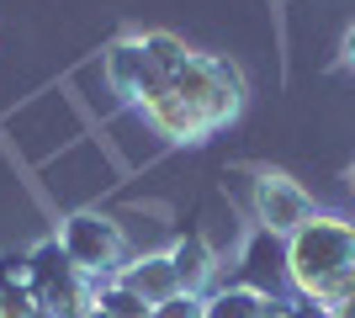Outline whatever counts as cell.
Returning a JSON list of instances; mask_svg holds the SVG:
<instances>
[{"label":"cell","mask_w":355,"mask_h":318,"mask_svg":"<svg viewBox=\"0 0 355 318\" xmlns=\"http://www.w3.org/2000/svg\"><path fill=\"white\" fill-rule=\"evenodd\" d=\"M286 281L329 308L340 297H355V223L313 212L286 239Z\"/></svg>","instance_id":"obj_1"},{"label":"cell","mask_w":355,"mask_h":318,"mask_svg":"<svg viewBox=\"0 0 355 318\" xmlns=\"http://www.w3.org/2000/svg\"><path fill=\"white\" fill-rule=\"evenodd\" d=\"M170 96H180V101L191 106L196 117L212 127H223V122L239 117V101H244V80H239V69L228 59H207V53H191V59L180 64L175 75H170Z\"/></svg>","instance_id":"obj_2"},{"label":"cell","mask_w":355,"mask_h":318,"mask_svg":"<svg viewBox=\"0 0 355 318\" xmlns=\"http://www.w3.org/2000/svg\"><path fill=\"white\" fill-rule=\"evenodd\" d=\"M27 287L43 313H59V318H85L96 308L90 276L64 255L59 239H43L37 249H27Z\"/></svg>","instance_id":"obj_3"},{"label":"cell","mask_w":355,"mask_h":318,"mask_svg":"<svg viewBox=\"0 0 355 318\" xmlns=\"http://www.w3.org/2000/svg\"><path fill=\"white\" fill-rule=\"evenodd\" d=\"M244 175H250V191H244V202H250L254 223L266 228V233H276V239H292L297 228L313 218V197L292 181V175H282V170H266V165L244 170Z\"/></svg>","instance_id":"obj_4"},{"label":"cell","mask_w":355,"mask_h":318,"mask_svg":"<svg viewBox=\"0 0 355 318\" xmlns=\"http://www.w3.org/2000/svg\"><path fill=\"white\" fill-rule=\"evenodd\" d=\"M59 244L85 276H112L122 265V255H128L122 228L112 223V218H101V212H74V218H64Z\"/></svg>","instance_id":"obj_5"},{"label":"cell","mask_w":355,"mask_h":318,"mask_svg":"<svg viewBox=\"0 0 355 318\" xmlns=\"http://www.w3.org/2000/svg\"><path fill=\"white\" fill-rule=\"evenodd\" d=\"M106 80H112V91L128 96L133 106H148L170 85V80L154 69V59L144 53V37H122V43L106 48Z\"/></svg>","instance_id":"obj_6"},{"label":"cell","mask_w":355,"mask_h":318,"mask_svg":"<svg viewBox=\"0 0 355 318\" xmlns=\"http://www.w3.org/2000/svg\"><path fill=\"white\" fill-rule=\"evenodd\" d=\"M282 276H286V244L260 228L250 239V249H244V281H239V287H254V292L270 297V287H276Z\"/></svg>","instance_id":"obj_7"},{"label":"cell","mask_w":355,"mask_h":318,"mask_svg":"<svg viewBox=\"0 0 355 318\" xmlns=\"http://www.w3.org/2000/svg\"><path fill=\"white\" fill-rule=\"evenodd\" d=\"M122 281H128L148 308L170 303L180 292V276H175V265H170V255H144L138 265H122Z\"/></svg>","instance_id":"obj_8"},{"label":"cell","mask_w":355,"mask_h":318,"mask_svg":"<svg viewBox=\"0 0 355 318\" xmlns=\"http://www.w3.org/2000/svg\"><path fill=\"white\" fill-rule=\"evenodd\" d=\"M144 112H148V122H154L164 138H175V143H196V138H207V122L196 117L180 96H170V85H164V91L144 106Z\"/></svg>","instance_id":"obj_9"},{"label":"cell","mask_w":355,"mask_h":318,"mask_svg":"<svg viewBox=\"0 0 355 318\" xmlns=\"http://www.w3.org/2000/svg\"><path fill=\"white\" fill-rule=\"evenodd\" d=\"M170 265H175V276H180V292H191V297H196V292L207 287L218 255H212V244L202 239V233H186V239L170 249Z\"/></svg>","instance_id":"obj_10"},{"label":"cell","mask_w":355,"mask_h":318,"mask_svg":"<svg viewBox=\"0 0 355 318\" xmlns=\"http://www.w3.org/2000/svg\"><path fill=\"white\" fill-rule=\"evenodd\" d=\"M276 308L282 303H270L254 287H223L207 297V318H276Z\"/></svg>","instance_id":"obj_11"},{"label":"cell","mask_w":355,"mask_h":318,"mask_svg":"<svg viewBox=\"0 0 355 318\" xmlns=\"http://www.w3.org/2000/svg\"><path fill=\"white\" fill-rule=\"evenodd\" d=\"M96 308H106L112 318H148L154 308L138 297L128 281H101V292H96Z\"/></svg>","instance_id":"obj_12"},{"label":"cell","mask_w":355,"mask_h":318,"mask_svg":"<svg viewBox=\"0 0 355 318\" xmlns=\"http://www.w3.org/2000/svg\"><path fill=\"white\" fill-rule=\"evenodd\" d=\"M144 53L154 59V69H159L164 80H170L180 64L191 59V53H186V43H180V37H170V32H148V37H144Z\"/></svg>","instance_id":"obj_13"},{"label":"cell","mask_w":355,"mask_h":318,"mask_svg":"<svg viewBox=\"0 0 355 318\" xmlns=\"http://www.w3.org/2000/svg\"><path fill=\"white\" fill-rule=\"evenodd\" d=\"M0 318H43V308H37L32 287H11V292H0Z\"/></svg>","instance_id":"obj_14"},{"label":"cell","mask_w":355,"mask_h":318,"mask_svg":"<svg viewBox=\"0 0 355 318\" xmlns=\"http://www.w3.org/2000/svg\"><path fill=\"white\" fill-rule=\"evenodd\" d=\"M148 318H207V303H202V297H191V292H175L170 303H159Z\"/></svg>","instance_id":"obj_15"},{"label":"cell","mask_w":355,"mask_h":318,"mask_svg":"<svg viewBox=\"0 0 355 318\" xmlns=\"http://www.w3.org/2000/svg\"><path fill=\"white\" fill-rule=\"evenodd\" d=\"M276 318H334V313H329V303H313V297H302V292H297L292 303L276 308Z\"/></svg>","instance_id":"obj_16"},{"label":"cell","mask_w":355,"mask_h":318,"mask_svg":"<svg viewBox=\"0 0 355 318\" xmlns=\"http://www.w3.org/2000/svg\"><path fill=\"white\" fill-rule=\"evenodd\" d=\"M27 287V255H0V292Z\"/></svg>","instance_id":"obj_17"},{"label":"cell","mask_w":355,"mask_h":318,"mask_svg":"<svg viewBox=\"0 0 355 318\" xmlns=\"http://www.w3.org/2000/svg\"><path fill=\"white\" fill-rule=\"evenodd\" d=\"M329 313H334V318H355V297H340V303L329 308Z\"/></svg>","instance_id":"obj_18"},{"label":"cell","mask_w":355,"mask_h":318,"mask_svg":"<svg viewBox=\"0 0 355 318\" xmlns=\"http://www.w3.org/2000/svg\"><path fill=\"white\" fill-rule=\"evenodd\" d=\"M345 64H350V69H355V27L345 32Z\"/></svg>","instance_id":"obj_19"},{"label":"cell","mask_w":355,"mask_h":318,"mask_svg":"<svg viewBox=\"0 0 355 318\" xmlns=\"http://www.w3.org/2000/svg\"><path fill=\"white\" fill-rule=\"evenodd\" d=\"M85 318H112V313H106V308H90V313Z\"/></svg>","instance_id":"obj_20"},{"label":"cell","mask_w":355,"mask_h":318,"mask_svg":"<svg viewBox=\"0 0 355 318\" xmlns=\"http://www.w3.org/2000/svg\"><path fill=\"white\" fill-rule=\"evenodd\" d=\"M350 186H355V165H350Z\"/></svg>","instance_id":"obj_21"},{"label":"cell","mask_w":355,"mask_h":318,"mask_svg":"<svg viewBox=\"0 0 355 318\" xmlns=\"http://www.w3.org/2000/svg\"><path fill=\"white\" fill-rule=\"evenodd\" d=\"M43 318H59V313H43Z\"/></svg>","instance_id":"obj_22"}]
</instances>
